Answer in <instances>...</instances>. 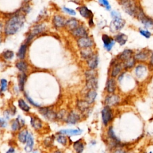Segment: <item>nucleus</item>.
<instances>
[{"label":"nucleus","instance_id":"5fc2aeb1","mask_svg":"<svg viewBox=\"0 0 153 153\" xmlns=\"http://www.w3.org/2000/svg\"><path fill=\"white\" fill-rule=\"evenodd\" d=\"M150 63L153 65V53L151 56V59H150Z\"/></svg>","mask_w":153,"mask_h":153},{"label":"nucleus","instance_id":"4468645a","mask_svg":"<svg viewBox=\"0 0 153 153\" xmlns=\"http://www.w3.org/2000/svg\"><path fill=\"white\" fill-rule=\"evenodd\" d=\"M53 22V24L55 27H62L66 25V21L63 17H62L61 16L57 15V16H54Z\"/></svg>","mask_w":153,"mask_h":153},{"label":"nucleus","instance_id":"5701e85b","mask_svg":"<svg viewBox=\"0 0 153 153\" xmlns=\"http://www.w3.org/2000/svg\"><path fill=\"white\" fill-rule=\"evenodd\" d=\"M149 52L146 50H142L137 53L134 56L135 60L139 61H144L148 58Z\"/></svg>","mask_w":153,"mask_h":153},{"label":"nucleus","instance_id":"423d86ee","mask_svg":"<svg viewBox=\"0 0 153 153\" xmlns=\"http://www.w3.org/2000/svg\"><path fill=\"white\" fill-rule=\"evenodd\" d=\"M39 112L48 120H54L57 118V114L48 107L40 108L39 109Z\"/></svg>","mask_w":153,"mask_h":153},{"label":"nucleus","instance_id":"de8ad7c7","mask_svg":"<svg viewBox=\"0 0 153 153\" xmlns=\"http://www.w3.org/2000/svg\"><path fill=\"white\" fill-rule=\"evenodd\" d=\"M111 17H112V19H114V18H117V17H121V15H120V13L116 11V10H113L111 12Z\"/></svg>","mask_w":153,"mask_h":153},{"label":"nucleus","instance_id":"864d4df0","mask_svg":"<svg viewBox=\"0 0 153 153\" xmlns=\"http://www.w3.org/2000/svg\"><path fill=\"white\" fill-rule=\"evenodd\" d=\"M14 152V149L13 148H10L8 149V151H7V153H9V152Z\"/></svg>","mask_w":153,"mask_h":153},{"label":"nucleus","instance_id":"9b49d317","mask_svg":"<svg viewBox=\"0 0 153 153\" xmlns=\"http://www.w3.org/2000/svg\"><path fill=\"white\" fill-rule=\"evenodd\" d=\"M120 102V97L117 95H109L105 100V103L106 105L111 106L117 105Z\"/></svg>","mask_w":153,"mask_h":153},{"label":"nucleus","instance_id":"b1692460","mask_svg":"<svg viewBox=\"0 0 153 153\" xmlns=\"http://www.w3.org/2000/svg\"><path fill=\"white\" fill-rule=\"evenodd\" d=\"M116 89V82L114 78H110L108 79L106 84L107 91L109 93H112Z\"/></svg>","mask_w":153,"mask_h":153},{"label":"nucleus","instance_id":"aec40b11","mask_svg":"<svg viewBox=\"0 0 153 153\" xmlns=\"http://www.w3.org/2000/svg\"><path fill=\"white\" fill-rule=\"evenodd\" d=\"M61 134L68 136H77L81 134L82 130L80 129H66L62 130L59 131Z\"/></svg>","mask_w":153,"mask_h":153},{"label":"nucleus","instance_id":"2f4dec72","mask_svg":"<svg viewBox=\"0 0 153 153\" xmlns=\"http://www.w3.org/2000/svg\"><path fill=\"white\" fill-rule=\"evenodd\" d=\"M74 148L75 150V151L78 153L82 152L84 150V145L83 143L81 142V140H77L74 143Z\"/></svg>","mask_w":153,"mask_h":153},{"label":"nucleus","instance_id":"a878e982","mask_svg":"<svg viewBox=\"0 0 153 153\" xmlns=\"http://www.w3.org/2000/svg\"><path fill=\"white\" fill-rule=\"evenodd\" d=\"M66 26L70 30H72L78 26V21L75 19H71L66 21Z\"/></svg>","mask_w":153,"mask_h":153},{"label":"nucleus","instance_id":"8fccbe9b","mask_svg":"<svg viewBox=\"0 0 153 153\" xmlns=\"http://www.w3.org/2000/svg\"><path fill=\"white\" fill-rule=\"evenodd\" d=\"M30 10V8L28 5H26L24 7L22 8V11L26 13H28Z\"/></svg>","mask_w":153,"mask_h":153},{"label":"nucleus","instance_id":"cd10ccee","mask_svg":"<svg viewBox=\"0 0 153 153\" xmlns=\"http://www.w3.org/2000/svg\"><path fill=\"white\" fill-rule=\"evenodd\" d=\"M81 56L82 58L84 59H88L91 55H93V52L90 47H87V48H81V51H80Z\"/></svg>","mask_w":153,"mask_h":153},{"label":"nucleus","instance_id":"a211bd4d","mask_svg":"<svg viewBox=\"0 0 153 153\" xmlns=\"http://www.w3.org/2000/svg\"><path fill=\"white\" fill-rule=\"evenodd\" d=\"M114 39L115 41V42H118L120 45H123L126 43V42L128 39V37L124 33H118V34H117L114 36Z\"/></svg>","mask_w":153,"mask_h":153},{"label":"nucleus","instance_id":"c756f323","mask_svg":"<svg viewBox=\"0 0 153 153\" xmlns=\"http://www.w3.org/2000/svg\"><path fill=\"white\" fill-rule=\"evenodd\" d=\"M28 134H29V133L26 129H24L22 130L19 133V135H18V139L19 141L23 143H25V142H26Z\"/></svg>","mask_w":153,"mask_h":153},{"label":"nucleus","instance_id":"39448f33","mask_svg":"<svg viewBox=\"0 0 153 153\" xmlns=\"http://www.w3.org/2000/svg\"><path fill=\"white\" fill-rule=\"evenodd\" d=\"M102 119L105 126H106L112 119L113 114L110 106L106 105L102 110Z\"/></svg>","mask_w":153,"mask_h":153},{"label":"nucleus","instance_id":"6ab92c4d","mask_svg":"<svg viewBox=\"0 0 153 153\" xmlns=\"http://www.w3.org/2000/svg\"><path fill=\"white\" fill-rule=\"evenodd\" d=\"M133 55V51L129 49H126L124 50L121 54H119L118 58L123 61L124 62L128 59H129L130 58H131L132 57Z\"/></svg>","mask_w":153,"mask_h":153},{"label":"nucleus","instance_id":"603ef678","mask_svg":"<svg viewBox=\"0 0 153 153\" xmlns=\"http://www.w3.org/2000/svg\"><path fill=\"white\" fill-rule=\"evenodd\" d=\"M123 75H124V73L121 74L119 76V77H118V81H119V82L121 81V79L123 78Z\"/></svg>","mask_w":153,"mask_h":153},{"label":"nucleus","instance_id":"473e14b6","mask_svg":"<svg viewBox=\"0 0 153 153\" xmlns=\"http://www.w3.org/2000/svg\"><path fill=\"white\" fill-rule=\"evenodd\" d=\"M122 69V66L120 63H117L115 65V66H114L112 72H111V76L112 77H115L117 76V75H118L120 74V72H121Z\"/></svg>","mask_w":153,"mask_h":153},{"label":"nucleus","instance_id":"49530a36","mask_svg":"<svg viewBox=\"0 0 153 153\" xmlns=\"http://www.w3.org/2000/svg\"><path fill=\"white\" fill-rule=\"evenodd\" d=\"M63 10H64L65 12H66V13L70 14V15H72V16H75L76 14V12L75 10H72V9H71V8H67L66 7H63Z\"/></svg>","mask_w":153,"mask_h":153},{"label":"nucleus","instance_id":"1a4fd4ad","mask_svg":"<svg viewBox=\"0 0 153 153\" xmlns=\"http://www.w3.org/2000/svg\"><path fill=\"white\" fill-rule=\"evenodd\" d=\"M102 39L103 42L104 48L107 51H110L115 43V41L114 40V39L112 38L106 34L102 35Z\"/></svg>","mask_w":153,"mask_h":153},{"label":"nucleus","instance_id":"dca6fc26","mask_svg":"<svg viewBox=\"0 0 153 153\" xmlns=\"http://www.w3.org/2000/svg\"><path fill=\"white\" fill-rule=\"evenodd\" d=\"M147 73V69L146 66L139 65L136 66L135 69V74L137 78H142L144 76H145L146 74Z\"/></svg>","mask_w":153,"mask_h":153},{"label":"nucleus","instance_id":"f03ea898","mask_svg":"<svg viewBox=\"0 0 153 153\" xmlns=\"http://www.w3.org/2000/svg\"><path fill=\"white\" fill-rule=\"evenodd\" d=\"M120 4L127 14L132 17H136L139 7L136 5L134 0H120Z\"/></svg>","mask_w":153,"mask_h":153},{"label":"nucleus","instance_id":"58836bf2","mask_svg":"<svg viewBox=\"0 0 153 153\" xmlns=\"http://www.w3.org/2000/svg\"><path fill=\"white\" fill-rule=\"evenodd\" d=\"M2 56L6 60H11L14 56V53L10 50H6L3 52Z\"/></svg>","mask_w":153,"mask_h":153},{"label":"nucleus","instance_id":"79ce46f5","mask_svg":"<svg viewBox=\"0 0 153 153\" xmlns=\"http://www.w3.org/2000/svg\"><path fill=\"white\" fill-rule=\"evenodd\" d=\"M139 33L145 37L146 38H149L151 36V33L148 31V30H145V29H139Z\"/></svg>","mask_w":153,"mask_h":153},{"label":"nucleus","instance_id":"c03bdc74","mask_svg":"<svg viewBox=\"0 0 153 153\" xmlns=\"http://www.w3.org/2000/svg\"><path fill=\"white\" fill-rule=\"evenodd\" d=\"M7 87V81L5 79H2L1 80V90L4 91L6 90Z\"/></svg>","mask_w":153,"mask_h":153},{"label":"nucleus","instance_id":"e433bc0d","mask_svg":"<svg viewBox=\"0 0 153 153\" xmlns=\"http://www.w3.org/2000/svg\"><path fill=\"white\" fill-rule=\"evenodd\" d=\"M135 63V59L134 57H131L129 59L123 62V65L125 68H131L133 67Z\"/></svg>","mask_w":153,"mask_h":153},{"label":"nucleus","instance_id":"72a5a7b5","mask_svg":"<svg viewBox=\"0 0 153 153\" xmlns=\"http://www.w3.org/2000/svg\"><path fill=\"white\" fill-rule=\"evenodd\" d=\"M108 135L109 136V137L112 139L115 143L116 145L118 144V143L120 142V140L117 137V136H115V133H114V131L113 130V128H112V127H109V130L108 131Z\"/></svg>","mask_w":153,"mask_h":153},{"label":"nucleus","instance_id":"0eeeda50","mask_svg":"<svg viewBox=\"0 0 153 153\" xmlns=\"http://www.w3.org/2000/svg\"><path fill=\"white\" fill-rule=\"evenodd\" d=\"M45 29V26L44 25H36L35 26H33L30 32L29 33V34L28 35L27 37V42H30V41L33 39V38L36 36V35L40 33L41 32H42Z\"/></svg>","mask_w":153,"mask_h":153},{"label":"nucleus","instance_id":"a18cd8bd","mask_svg":"<svg viewBox=\"0 0 153 153\" xmlns=\"http://www.w3.org/2000/svg\"><path fill=\"white\" fill-rule=\"evenodd\" d=\"M25 97L26 98V99L27 100V101H28L32 105H33V106H36V107H39V106H40V105H39V104H38V103H36L34 100H33L32 99H31L27 94H25Z\"/></svg>","mask_w":153,"mask_h":153},{"label":"nucleus","instance_id":"052dcab7","mask_svg":"<svg viewBox=\"0 0 153 153\" xmlns=\"http://www.w3.org/2000/svg\"><path fill=\"white\" fill-rule=\"evenodd\" d=\"M0 92H1V91H0Z\"/></svg>","mask_w":153,"mask_h":153},{"label":"nucleus","instance_id":"3c124183","mask_svg":"<svg viewBox=\"0 0 153 153\" xmlns=\"http://www.w3.org/2000/svg\"><path fill=\"white\" fill-rule=\"evenodd\" d=\"M88 23H89V25L90 26H93L94 25V22H93V17H91V18L89 19Z\"/></svg>","mask_w":153,"mask_h":153},{"label":"nucleus","instance_id":"9d476101","mask_svg":"<svg viewBox=\"0 0 153 153\" xmlns=\"http://www.w3.org/2000/svg\"><path fill=\"white\" fill-rule=\"evenodd\" d=\"M72 33L74 36L78 38L87 36L88 33L85 28L82 26H78L77 27L72 30Z\"/></svg>","mask_w":153,"mask_h":153},{"label":"nucleus","instance_id":"37998d69","mask_svg":"<svg viewBox=\"0 0 153 153\" xmlns=\"http://www.w3.org/2000/svg\"><path fill=\"white\" fill-rule=\"evenodd\" d=\"M53 143V139L51 137H48L45 138L44 141V143L46 146H50Z\"/></svg>","mask_w":153,"mask_h":153},{"label":"nucleus","instance_id":"20e7f679","mask_svg":"<svg viewBox=\"0 0 153 153\" xmlns=\"http://www.w3.org/2000/svg\"><path fill=\"white\" fill-rule=\"evenodd\" d=\"M126 21L121 17L114 18L111 21L109 28L112 32H116L121 30L125 26Z\"/></svg>","mask_w":153,"mask_h":153},{"label":"nucleus","instance_id":"4be33fe9","mask_svg":"<svg viewBox=\"0 0 153 153\" xmlns=\"http://www.w3.org/2000/svg\"><path fill=\"white\" fill-rule=\"evenodd\" d=\"M33 145H34V141H33V138L32 137V135L29 133L27 138V140H26V145L25 147V151L27 152H31L33 149Z\"/></svg>","mask_w":153,"mask_h":153},{"label":"nucleus","instance_id":"6e6552de","mask_svg":"<svg viewBox=\"0 0 153 153\" xmlns=\"http://www.w3.org/2000/svg\"><path fill=\"white\" fill-rule=\"evenodd\" d=\"M77 44L79 48H83L92 47L94 44V42L91 38L87 36L79 38L77 41Z\"/></svg>","mask_w":153,"mask_h":153},{"label":"nucleus","instance_id":"c85d7f7f","mask_svg":"<svg viewBox=\"0 0 153 153\" xmlns=\"http://www.w3.org/2000/svg\"><path fill=\"white\" fill-rule=\"evenodd\" d=\"M89 103L85 100H79L77 103L78 109L81 112H85L88 109Z\"/></svg>","mask_w":153,"mask_h":153},{"label":"nucleus","instance_id":"a19ab883","mask_svg":"<svg viewBox=\"0 0 153 153\" xmlns=\"http://www.w3.org/2000/svg\"><path fill=\"white\" fill-rule=\"evenodd\" d=\"M57 141L62 145H66L67 143V139L65 136H63V134L59 135L57 137Z\"/></svg>","mask_w":153,"mask_h":153},{"label":"nucleus","instance_id":"4d7b16f0","mask_svg":"<svg viewBox=\"0 0 153 153\" xmlns=\"http://www.w3.org/2000/svg\"><path fill=\"white\" fill-rule=\"evenodd\" d=\"M30 0H25V1L26 2H29V1H30Z\"/></svg>","mask_w":153,"mask_h":153},{"label":"nucleus","instance_id":"f704fd0d","mask_svg":"<svg viewBox=\"0 0 153 153\" xmlns=\"http://www.w3.org/2000/svg\"><path fill=\"white\" fill-rule=\"evenodd\" d=\"M16 68L22 72H25L27 69V64L24 61H20L16 64Z\"/></svg>","mask_w":153,"mask_h":153},{"label":"nucleus","instance_id":"f3484780","mask_svg":"<svg viewBox=\"0 0 153 153\" xmlns=\"http://www.w3.org/2000/svg\"><path fill=\"white\" fill-rule=\"evenodd\" d=\"M86 87L89 90H96L98 87L97 79L96 77L86 79Z\"/></svg>","mask_w":153,"mask_h":153},{"label":"nucleus","instance_id":"09e8293b","mask_svg":"<svg viewBox=\"0 0 153 153\" xmlns=\"http://www.w3.org/2000/svg\"><path fill=\"white\" fill-rule=\"evenodd\" d=\"M7 126V122L6 120L2 118H0V127L4 128Z\"/></svg>","mask_w":153,"mask_h":153},{"label":"nucleus","instance_id":"f257e3e1","mask_svg":"<svg viewBox=\"0 0 153 153\" xmlns=\"http://www.w3.org/2000/svg\"><path fill=\"white\" fill-rule=\"evenodd\" d=\"M25 21L24 15L20 13L14 14L6 22L4 27L5 33L7 35L16 33L23 27Z\"/></svg>","mask_w":153,"mask_h":153},{"label":"nucleus","instance_id":"7c9ffc66","mask_svg":"<svg viewBox=\"0 0 153 153\" xmlns=\"http://www.w3.org/2000/svg\"><path fill=\"white\" fill-rule=\"evenodd\" d=\"M27 50V44H23L21 45L20 48H19L18 53H17V57L20 59H23L25 57L26 53Z\"/></svg>","mask_w":153,"mask_h":153},{"label":"nucleus","instance_id":"13d9d810","mask_svg":"<svg viewBox=\"0 0 153 153\" xmlns=\"http://www.w3.org/2000/svg\"><path fill=\"white\" fill-rule=\"evenodd\" d=\"M74 2H78L79 0H72Z\"/></svg>","mask_w":153,"mask_h":153},{"label":"nucleus","instance_id":"ea45409f","mask_svg":"<svg viewBox=\"0 0 153 153\" xmlns=\"http://www.w3.org/2000/svg\"><path fill=\"white\" fill-rule=\"evenodd\" d=\"M98 1L100 4H101L103 7H104L106 10L108 11L111 10V6L108 0H98Z\"/></svg>","mask_w":153,"mask_h":153},{"label":"nucleus","instance_id":"6e6d98bb","mask_svg":"<svg viewBox=\"0 0 153 153\" xmlns=\"http://www.w3.org/2000/svg\"><path fill=\"white\" fill-rule=\"evenodd\" d=\"M2 28H3V25H2V24L0 22V33L2 32Z\"/></svg>","mask_w":153,"mask_h":153},{"label":"nucleus","instance_id":"412c9836","mask_svg":"<svg viewBox=\"0 0 153 153\" xmlns=\"http://www.w3.org/2000/svg\"><path fill=\"white\" fill-rule=\"evenodd\" d=\"M97 96V92L95 90H89L85 95V100L89 103H93Z\"/></svg>","mask_w":153,"mask_h":153},{"label":"nucleus","instance_id":"bf43d9fd","mask_svg":"<svg viewBox=\"0 0 153 153\" xmlns=\"http://www.w3.org/2000/svg\"><path fill=\"white\" fill-rule=\"evenodd\" d=\"M1 41H2V39H1V36H0V43L1 42Z\"/></svg>","mask_w":153,"mask_h":153},{"label":"nucleus","instance_id":"393cba45","mask_svg":"<svg viewBox=\"0 0 153 153\" xmlns=\"http://www.w3.org/2000/svg\"><path fill=\"white\" fill-rule=\"evenodd\" d=\"M26 81V75L22 72L18 75V81H19V87L20 90L23 91L24 89L25 84Z\"/></svg>","mask_w":153,"mask_h":153},{"label":"nucleus","instance_id":"ddd939ff","mask_svg":"<svg viewBox=\"0 0 153 153\" xmlns=\"http://www.w3.org/2000/svg\"><path fill=\"white\" fill-rule=\"evenodd\" d=\"M78 11H79V13L80 14V15L84 17V18H86V19H90L91 17H93V13H92V11L89 10L87 7L85 6H82V7H80L78 8Z\"/></svg>","mask_w":153,"mask_h":153},{"label":"nucleus","instance_id":"bb28decb","mask_svg":"<svg viewBox=\"0 0 153 153\" xmlns=\"http://www.w3.org/2000/svg\"><path fill=\"white\" fill-rule=\"evenodd\" d=\"M30 124L36 130H38L42 127L41 121L37 117H32L30 118Z\"/></svg>","mask_w":153,"mask_h":153},{"label":"nucleus","instance_id":"7ed1b4c3","mask_svg":"<svg viewBox=\"0 0 153 153\" xmlns=\"http://www.w3.org/2000/svg\"><path fill=\"white\" fill-rule=\"evenodd\" d=\"M138 20L147 28H153V19L146 16L143 11L139 8L136 17Z\"/></svg>","mask_w":153,"mask_h":153},{"label":"nucleus","instance_id":"4c0bfd02","mask_svg":"<svg viewBox=\"0 0 153 153\" xmlns=\"http://www.w3.org/2000/svg\"><path fill=\"white\" fill-rule=\"evenodd\" d=\"M22 127L21 124L20 122V120L18 118H16V120H13L12 123H11V128L13 131H16L17 130L20 129Z\"/></svg>","mask_w":153,"mask_h":153},{"label":"nucleus","instance_id":"2eb2a0df","mask_svg":"<svg viewBox=\"0 0 153 153\" xmlns=\"http://www.w3.org/2000/svg\"><path fill=\"white\" fill-rule=\"evenodd\" d=\"M80 119L79 115L75 111H71L67 117L66 121L68 124H74Z\"/></svg>","mask_w":153,"mask_h":153},{"label":"nucleus","instance_id":"f8f14e48","mask_svg":"<svg viewBox=\"0 0 153 153\" xmlns=\"http://www.w3.org/2000/svg\"><path fill=\"white\" fill-rule=\"evenodd\" d=\"M98 63V57L96 54H93L88 59H87V65L88 67L91 69H96L97 67Z\"/></svg>","mask_w":153,"mask_h":153},{"label":"nucleus","instance_id":"c9c22d12","mask_svg":"<svg viewBox=\"0 0 153 153\" xmlns=\"http://www.w3.org/2000/svg\"><path fill=\"white\" fill-rule=\"evenodd\" d=\"M18 105L19 108L25 112H28L30 110V107L29 105L26 104V103L24 101V100L20 99L18 101Z\"/></svg>","mask_w":153,"mask_h":153}]
</instances>
